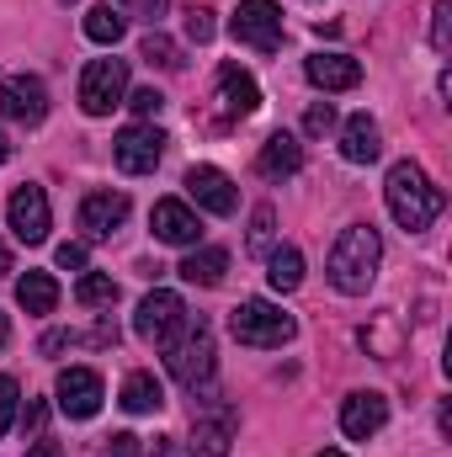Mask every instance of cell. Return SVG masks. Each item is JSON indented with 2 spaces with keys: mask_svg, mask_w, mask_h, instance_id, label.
<instances>
[{
  "mask_svg": "<svg viewBox=\"0 0 452 457\" xmlns=\"http://www.w3.org/2000/svg\"><path fill=\"white\" fill-rule=\"evenodd\" d=\"M383 197H389V213H394V224L410 228V234L431 228V224H437V213L448 208L442 187H431V176H426L415 160H399V165L389 170V181H383Z\"/></svg>",
  "mask_w": 452,
  "mask_h": 457,
  "instance_id": "obj_1",
  "label": "cell"
},
{
  "mask_svg": "<svg viewBox=\"0 0 452 457\" xmlns=\"http://www.w3.org/2000/svg\"><path fill=\"white\" fill-rule=\"evenodd\" d=\"M378 261H383V239L372 224H351L340 228L336 250H331V287L346 298H362L378 282Z\"/></svg>",
  "mask_w": 452,
  "mask_h": 457,
  "instance_id": "obj_2",
  "label": "cell"
},
{
  "mask_svg": "<svg viewBox=\"0 0 452 457\" xmlns=\"http://www.w3.org/2000/svg\"><path fill=\"white\" fill-rule=\"evenodd\" d=\"M229 336L239 345H255V351H277L298 336V325H293V314H282L266 298H239L229 309Z\"/></svg>",
  "mask_w": 452,
  "mask_h": 457,
  "instance_id": "obj_3",
  "label": "cell"
},
{
  "mask_svg": "<svg viewBox=\"0 0 452 457\" xmlns=\"http://www.w3.org/2000/svg\"><path fill=\"white\" fill-rule=\"evenodd\" d=\"M165 351H171V356H165V367H171V378H176V383L197 388V383H208V378H213V330H208V320H187V330L165 345Z\"/></svg>",
  "mask_w": 452,
  "mask_h": 457,
  "instance_id": "obj_4",
  "label": "cell"
},
{
  "mask_svg": "<svg viewBox=\"0 0 452 457\" xmlns=\"http://www.w3.org/2000/svg\"><path fill=\"white\" fill-rule=\"evenodd\" d=\"M187 303H181V293H171V287H155L144 303H138V314H133V336L149 345H171L181 330H187Z\"/></svg>",
  "mask_w": 452,
  "mask_h": 457,
  "instance_id": "obj_5",
  "label": "cell"
},
{
  "mask_svg": "<svg viewBox=\"0 0 452 457\" xmlns=\"http://www.w3.org/2000/svg\"><path fill=\"white\" fill-rule=\"evenodd\" d=\"M229 32H234V43H245L255 54H277L282 48V11H277V0H239Z\"/></svg>",
  "mask_w": 452,
  "mask_h": 457,
  "instance_id": "obj_6",
  "label": "cell"
},
{
  "mask_svg": "<svg viewBox=\"0 0 452 457\" xmlns=\"http://www.w3.org/2000/svg\"><path fill=\"white\" fill-rule=\"evenodd\" d=\"M128 96V64L122 59H91L80 75V107L86 117H107Z\"/></svg>",
  "mask_w": 452,
  "mask_h": 457,
  "instance_id": "obj_7",
  "label": "cell"
},
{
  "mask_svg": "<svg viewBox=\"0 0 452 457\" xmlns=\"http://www.w3.org/2000/svg\"><path fill=\"white\" fill-rule=\"evenodd\" d=\"M165 154V133L155 122H128L122 133L113 138V160L122 176H149Z\"/></svg>",
  "mask_w": 452,
  "mask_h": 457,
  "instance_id": "obj_8",
  "label": "cell"
},
{
  "mask_svg": "<svg viewBox=\"0 0 452 457\" xmlns=\"http://www.w3.org/2000/svg\"><path fill=\"white\" fill-rule=\"evenodd\" d=\"M5 224L11 234L21 239V245H43L48 239V228H54V213H48V192L43 187H16L11 192V203H5Z\"/></svg>",
  "mask_w": 452,
  "mask_h": 457,
  "instance_id": "obj_9",
  "label": "cell"
},
{
  "mask_svg": "<svg viewBox=\"0 0 452 457\" xmlns=\"http://www.w3.org/2000/svg\"><path fill=\"white\" fill-rule=\"evenodd\" d=\"M234 436H239V415L219 399H208L192 420V457H229Z\"/></svg>",
  "mask_w": 452,
  "mask_h": 457,
  "instance_id": "obj_10",
  "label": "cell"
},
{
  "mask_svg": "<svg viewBox=\"0 0 452 457\" xmlns=\"http://www.w3.org/2000/svg\"><path fill=\"white\" fill-rule=\"evenodd\" d=\"M0 112L21 128H38L48 117V86L38 75H5L0 80Z\"/></svg>",
  "mask_w": 452,
  "mask_h": 457,
  "instance_id": "obj_11",
  "label": "cell"
},
{
  "mask_svg": "<svg viewBox=\"0 0 452 457\" xmlns=\"http://www.w3.org/2000/svg\"><path fill=\"white\" fill-rule=\"evenodd\" d=\"M54 399H59V410L70 420H91L102 410V378L91 367H64L59 383H54Z\"/></svg>",
  "mask_w": 452,
  "mask_h": 457,
  "instance_id": "obj_12",
  "label": "cell"
},
{
  "mask_svg": "<svg viewBox=\"0 0 452 457\" xmlns=\"http://www.w3.org/2000/svg\"><path fill=\"white\" fill-rule=\"evenodd\" d=\"M187 197H192L203 213H213V219H229V213L239 208V192H234V181H229L219 165H192V170H187Z\"/></svg>",
  "mask_w": 452,
  "mask_h": 457,
  "instance_id": "obj_13",
  "label": "cell"
},
{
  "mask_svg": "<svg viewBox=\"0 0 452 457\" xmlns=\"http://www.w3.org/2000/svg\"><path fill=\"white\" fill-rule=\"evenodd\" d=\"M149 228H155V239L160 245H197L203 239V224H197V213L181 203V197H160L155 208H149Z\"/></svg>",
  "mask_w": 452,
  "mask_h": 457,
  "instance_id": "obj_14",
  "label": "cell"
},
{
  "mask_svg": "<svg viewBox=\"0 0 452 457\" xmlns=\"http://www.w3.org/2000/svg\"><path fill=\"white\" fill-rule=\"evenodd\" d=\"M383 426H389V399H383V394L362 388V394H351V399L340 404V431H346L351 442H367V436H378Z\"/></svg>",
  "mask_w": 452,
  "mask_h": 457,
  "instance_id": "obj_15",
  "label": "cell"
},
{
  "mask_svg": "<svg viewBox=\"0 0 452 457\" xmlns=\"http://www.w3.org/2000/svg\"><path fill=\"white\" fill-rule=\"evenodd\" d=\"M122 224H128V197H122V192H91V197L80 203V228H86V239H113Z\"/></svg>",
  "mask_w": 452,
  "mask_h": 457,
  "instance_id": "obj_16",
  "label": "cell"
},
{
  "mask_svg": "<svg viewBox=\"0 0 452 457\" xmlns=\"http://www.w3.org/2000/svg\"><path fill=\"white\" fill-rule=\"evenodd\" d=\"M255 170H261L266 181L298 176V170H304V144H298L293 133H272V138L261 144V154H255Z\"/></svg>",
  "mask_w": 452,
  "mask_h": 457,
  "instance_id": "obj_17",
  "label": "cell"
},
{
  "mask_svg": "<svg viewBox=\"0 0 452 457\" xmlns=\"http://www.w3.org/2000/svg\"><path fill=\"white\" fill-rule=\"evenodd\" d=\"M340 154H346L351 165H372V160L383 154V133H378V122L367 112L346 117V128H340Z\"/></svg>",
  "mask_w": 452,
  "mask_h": 457,
  "instance_id": "obj_18",
  "label": "cell"
},
{
  "mask_svg": "<svg viewBox=\"0 0 452 457\" xmlns=\"http://www.w3.org/2000/svg\"><path fill=\"white\" fill-rule=\"evenodd\" d=\"M219 102H224V117H250L261 107V86L239 64H219Z\"/></svg>",
  "mask_w": 452,
  "mask_h": 457,
  "instance_id": "obj_19",
  "label": "cell"
},
{
  "mask_svg": "<svg viewBox=\"0 0 452 457\" xmlns=\"http://www.w3.org/2000/svg\"><path fill=\"white\" fill-rule=\"evenodd\" d=\"M304 75H309L320 91H351V86L362 80V64H356V59H346V54H309Z\"/></svg>",
  "mask_w": 452,
  "mask_h": 457,
  "instance_id": "obj_20",
  "label": "cell"
},
{
  "mask_svg": "<svg viewBox=\"0 0 452 457\" xmlns=\"http://www.w3.org/2000/svg\"><path fill=\"white\" fill-rule=\"evenodd\" d=\"M128 415H155L160 404H165V383L155 378V372H128V383H122V399H117Z\"/></svg>",
  "mask_w": 452,
  "mask_h": 457,
  "instance_id": "obj_21",
  "label": "cell"
},
{
  "mask_svg": "<svg viewBox=\"0 0 452 457\" xmlns=\"http://www.w3.org/2000/svg\"><path fill=\"white\" fill-rule=\"evenodd\" d=\"M176 271H181L192 287H219V282H224V271H229V255H224V250H213V245H203V250L192 245V255H187Z\"/></svg>",
  "mask_w": 452,
  "mask_h": 457,
  "instance_id": "obj_22",
  "label": "cell"
},
{
  "mask_svg": "<svg viewBox=\"0 0 452 457\" xmlns=\"http://www.w3.org/2000/svg\"><path fill=\"white\" fill-rule=\"evenodd\" d=\"M266 282H272L277 293H293V287L304 282V250H298V245H272V250H266Z\"/></svg>",
  "mask_w": 452,
  "mask_h": 457,
  "instance_id": "obj_23",
  "label": "cell"
},
{
  "mask_svg": "<svg viewBox=\"0 0 452 457\" xmlns=\"http://www.w3.org/2000/svg\"><path fill=\"white\" fill-rule=\"evenodd\" d=\"M16 303H21L27 314H54V309H59V282H54L48 271H27V277L16 282Z\"/></svg>",
  "mask_w": 452,
  "mask_h": 457,
  "instance_id": "obj_24",
  "label": "cell"
},
{
  "mask_svg": "<svg viewBox=\"0 0 452 457\" xmlns=\"http://www.w3.org/2000/svg\"><path fill=\"white\" fill-rule=\"evenodd\" d=\"M122 32H128V16H122L117 5H91V11H86V37H91L96 48H117Z\"/></svg>",
  "mask_w": 452,
  "mask_h": 457,
  "instance_id": "obj_25",
  "label": "cell"
},
{
  "mask_svg": "<svg viewBox=\"0 0 452 457\" xmlns=\"http://www.w3.org/2000/svg\"><path fill=\"white\" fill-rule=\"evenodd\" d=\"M75 298H80L86 309H113L117 303V282L107 277V271H86L80 287H75Z\"/></svg>",
  "mask_w": 452,
  "mask_h": 457,
  "instance_id": "obj_26",
  "label": "cell"
},
{
  "mask_svg": "<svg viewBox=\"0 0 452 457\" xmlns=\"http://www.w3.org/2000/svg\"><path fill=\"white\" fill-rule=\"evenodd\" d=\"M138 54L149 59V64H160V70H181V48L155 27V32H144V43H138Z\"/></svg>",
  "mask_w": 452,
  "mask_h": 457,
  "instance_id": "obj_27",
  "label": "cell"
},
{
  "mask_svg": "<svg viewBox=\"0 0 452 457\" xmlns=\"http://www.w3.org/2000/svg\"><path fill=\"white\" fill-rule=\"evenodd\" d=\"M272 228H277V213H272V203H261V208L250 213V250H255V255L272 250Z\"/></svg>",
  "mask_w": 452,
  "mask_h": 457,
  "instance_id": "obj_28",
  "label": "cell"
},
{
  "mask_svg": "<svg viewBox=\"0 0 452 457\" xmlns=\"http://www.w3.org/2000/svg\"><path fill=\"white\" fill-rule=\"evenodd\" d=\"M431 48H437V54L452 48V0H437V5H431Z\"/></svg>",
  "mask_w": 452,
  "mask_h": 457,
  "instance_id": "obj_29",
  "label": "cell"
},
{
  "mask_svg": "<svg viewBox=\"0 0 452 457\" xmlns=\"http://www.w3.org/2000/svg\"><path fill=\"white\" fill-rule=\"evenodd\" d=\"M16 410H21V388H16V378L0 372V436L16 426Z\"/></svg>",
  "mask_w": 452,
  "mask_h": 457,
  "instance_id": "obj_30",
  "label": "cell"
},
{
  "mask_svg": "<svg viewBox=\"0 0 452 457\" xmlns=\"http://www.w3.org/2000/svg\"><path fill=\"white\" fill-rule=\"evenodd\" d=\"M187 37L192 43H208L213 37V11L208 5H187Z\"/></svg>",
  "mask_w": 452,
  "mask_h": 457,
  "instance_id": "obj_31",
  "label": "cell"
},
{
  "mask_svg": "<svg viewBox=\"0 0 452 457\" xmlns=\"http://www.w3.org/2000/svg\"><path fill=\"white\" fill-rule=\"evenodd\" d=\"M128 107H133L138 117H160V112H165V96H160L155 86H144V91H133V96H128Z\"/></svg>",
  "mask_w": 452,
  "mask_h": 457,
  "instance_id": "obj_32",
  "label": "cell"
},
{
  "mask_svg": "<svg viewBox=\"0 0 452 457\" xmlns=\"http://www.w3.org/2000/svg\"><path fill=\"white\" fill-rule=\"evenodd\" d=\"M331 128H336V107H331V102L309 107V117H304V133H314V138H320V133H331Z\"/></svg>",
  "mask_w": 452,
  "mask_h": 457,
  "instance_id": "obj_33",
  "label": "cell"
},
{
  "mask_svg": "<svg viewBox=\"0 0 452 457\" xmlns=\"http://www.w3.org/2000/svg\"><path fill=\"white\" fill-rule=\"evenodd\" d=\"M54 261H59V266H64V271H86V245H75V239H64V245H59V255H54Z\"/></svg>",
  "mask_w": 452,
  "mask_h": 457,
  "instance_id": "obj_34",
  "label": "cell"
},
{
  "mask_svg": "<svg viewBox=\"0 0 452 457\" xmlns=\"http://www.w3.org/2000/svg\"><path fill=\"white\" fill-rule=\"evenodd\" d=\"M122 5H128V11H133V16H144V21H160V16H165V5H171V0H122Z\"/></svg>",
  "mask_w": 452,
  "mask_h": 457,
  "instance_id": "obj_35",
  "label": "cell"
},
{
  "mask_svg": "<svg viewBox=\"0 0 452 457\" xmlns=\"http://www.w3.org/2000/svg\"><path fill=\"white\" fill-rule=\"evenodd\" d=\"M80 336L75 330H54V336H43V356H54V351H64V345H75Z\"/></svg>",
  "mask_w": 452,
  "mask_h": 457,
  "instance_id": "obj_36",
  "label": "cell"
},
{
  "mask_svg": "<svg viewBox=\"0 0 452 457\" xmlns=\"http://www.w3.org/2000/svg\"><path fill=\"white\" fill-rule=\"evenodd\" d=\"M133 453H138V436H128V431L113 436V447H107V457H133Z\"/></svg>",
  "mask_w": 452,
  "mask_h": 457,
  "instance_id": "obj_37",
  "label": "cell"
},
{
  "mask_svg": "<svg viewBox=\"0 0 452 457\" xmlns=\"http://www.w3.org/2000/svg\"><path fill=\"white\" fill-rule=\"evenodd\" d=\"M27 457H64V453H59V442H48V436H38V442L27 447Z\"/></svg>",
  "mask_w": 452,
  "mask_h": 457,
  "instance_id": "obj_38",
  "label": "cell"
},
{
  "mask_svg": "<svg viewBox=\"0 0 452 457\" xmlns=\"http://www.w3.org/2000/svg\"><path fill=\"white\" fill-rule=\"evenodd\" d=\"M5 271H11V255H5V245H0V277H5Z\"/></svg>",
  "mask_w": 452,
  "mask_h": 457,
  "instance_id": "obj_39",
  "label": "cell"
},
{
  "mask_svg": "<svg viewBox=\"0 0 452 457\" xmlns=\"http://www.w3.org/2000/svg\"><path fill=\"white\" fill-rule=\"evenodd\" d=\"M5 336H11V320H5V314H0V345H5Z\"/></svg>",
  "mask_w": 452,
  "mask_h": 457,
  "instance_id": "obj_40",
  "label": "cell"
},
{
  "mask_svg": "<svg viewBox=\"0 0 452 457\" xmlns=\"http://www.w3.org/2000/svg\"><path fill=\"white\" fill-rule=\"evenodd\" d=\"M5 154H11V144H5V133H0V165H5Z\"/></svg>",
  "mask_w": 452,
  "mask_h": 457,
  "instance_id": "obj_41",
  "label": "cell"
},
{
  "mask_svg": "<svg viewBox=\"0 0 452 457\" xmlns=\"http://www.w3.org/2000/svg\"><path fill=\"white\" fill-rule=\"evenodd\" d=\"M314 457H346V453H336V447H325V453H314Z\"/></svg>",
  "mask_w": 452,
  "mask_h": 457,
  "instance_id": "obj_42",
  "label": "cell"
}]
</instances>
